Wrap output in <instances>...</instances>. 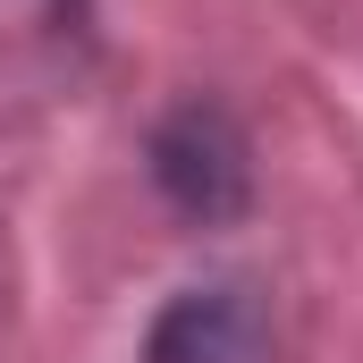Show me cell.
<instances>
[{
	"instance_id": "obj_1",
	"label": "cell",
	"mask_w": 363,
	"mask_h": 363,
	"mask_svg": "<svg viewBox=\"0 0 363 363\" xmlns=\"http://www.w3.org/2000/svg\"><path fill=\"white\" fill-rule=\"evenodd\" d=\"M152 186L203 228L237 220L254 203V144H245V127L220 101H178L152 127Z\"/></svg>"
},
{
	"instance_id": "obj_2",
	"label": "cell",
	"mask_w": 363,
	"mask_h": 363,
	"mask_svg": "<svg viewBox=\"0 0 363 363\" xmlns=\"http://www.w3.org/2000/svg\"><path fill=\"white\" fill-rule=\"evenodd\" d=\"M144 363H279L262 287H245V279L178 287L144 330Z\"/></svg>"
}]
</instances>
